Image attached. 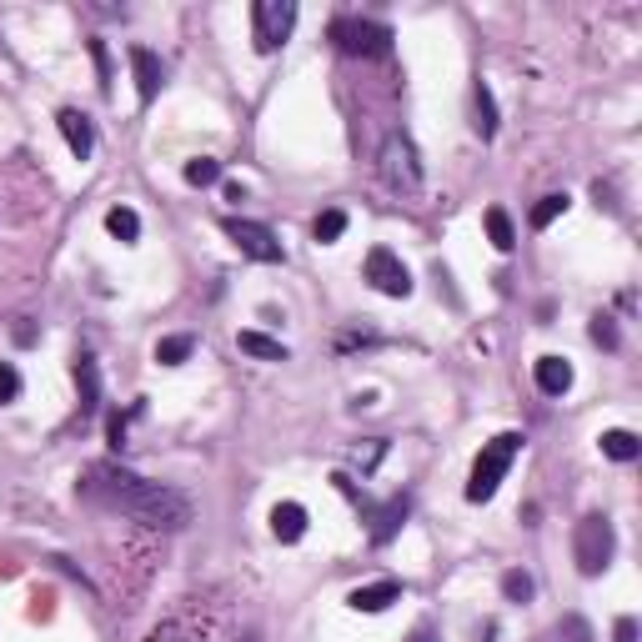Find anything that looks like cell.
I'll list each match as a JSON object with an SVG mask.
<instances>
[{"mask_svg": "<svg viewBox=\"0 0 642 642\" xmlns=\"http://www.w3.org/2000/svg\"><path fill=\"white\" fill-rule=\"evenodd\" d=\"M151 642H181V637H151Z\"/></svg>", "mask_w": 642, "mask_h": 642, "instance_id": "obj_32", "label": "cell"}, {"mask_svg": "<svg viewBox=\"0 0 642 642\" xmlns=\"http://www.w3.org/2000/svg\"><path fill=\"white\" fill-rule=\"evenodd\" d=\"M291 26H296V0H256L251 6V41H256L261 56L286 46Z\"/></svg>", "mask_w": 642, "mask_h": 642, "instance_id": "obj_4", "label": "cell"}, {"mask_svg": "<svg viewBox=\"0 0 642 642\" xmlns=\"http://www.w3.org/2000/svg\"><path fill=\"white\" fill-rule=\"evenodd\" d=\"M567 211V191H552V196H542L537 206H532V231H547L557 216Z\"/></svg>", "mask_w": 642, "mask_h": 642, "instance_id": "obj_21", "label": "cell"}, {"mask_svg": "<svg viewBox=\"0 0 642 642\" xmlns=\"http://www.w3.org/2000/svg\"><path fill=\"white\" fill-rule=\"evenodd\" d=\"M342 231H347V211H342V206H332V211H321V216H316V226H311V236H316L321 246H332V241H337Z\"/></svg>", "mask_w": 642, "mask_h": 642, "instance_id": "obj_20", "label": "cell"}, {"mask_svg": "<svg viewBox=\"0 0 642 642\" xmlns=\"http://www.w3.org/2000/svg\"><path fill=\"white\" fill-rule=\"evenodd\" d=\"M537 387L547 397H562L572 387V362L567 357H537Z\"/></svg>", "mask_w": 642, "mask_h": 642, "instance_id": "obj_14", "label": "cell"}, {"mask_svg": "<svg viewBox=\"0 0 642 642\" xmlns=\"http://www.w3.org/2000/svg\"><path fill=\"white\" fill-rule=\"evenodd\" d=\"M332 41H337L342 56H362V61L392 56V31L382 21H337L332 26Z\"/></svg>", "mask_w": 642, "mask_h": 642, "instance_id": "obj_5", "label": "cell"}, {"mask_svg": "<svg viewBox=\"0 0 642 642\" xmlns=\"http://www.w3.org/2000/svg\"><path fill=\"white\" fill-rule=\"evenodd\" d=\"M16 397H21V372L11 362H0V407L16 402Z\"/></svg>", "mask_w": 642, "mask_h": 642, "instance_id": "obj_26", "label": "cell"}, {"mask_svg": "<svg viewBox=\"0 0 642 642\" xmlns=\"http://www.w3.org/2000/svg\"><path fill=\"white\" fill-rule=\"evenodd\" d=\"M131 71H136V96H141V106H151V101L161 96L166 66L156 61V51H146V46H131Z\"/></svg>", "mask_w": 642, "mask_h": 642, "instance_id": "obj_9", "label": "cell"}, {"mask_svg": "<svg viewBox=\"0 0 642 642\" xmlns=\"http://www.w3.org/2000/svg\"><path fill=\"white\" fill-rule=\"evenodd\" d=\"M517 452H522V432H502V437H492V442L482 447L477 467H472L467 502H492V497H497V487H502V477L512 472V457H517Z\"/></svg>", "mask_w": 642, "mask_h": 642, "instance_id": "obj_2", "label": "cell"}, {"mask_svg": "<svg viewBox=\"0 0 642 642\" xmlns=\"http://www.w3.org/2000/svg\"><path fill=\"white\" fill-rule=\"evenodd\" d=\"M637 452H642V437H637V432H627V427L602 432V457H612V462H637Z\"/></svg>", "mask_w": 642, "mask_h": 642, "instance_id": "obj_17", "label": "cell"}, {"mask_svg": "<svg viewBox=\"0 0 642 642\" xmlns=\"http://www.w3.org/2000/svg\"><path fill=\"white\" fill-rule=\"evenodd\" d=\"M567 637H572V642H587V622H582V617H567Z\"/></svg>", "mask_w": 642, "mask_h": 642, "instance_id": "obj_30", "label": "cell"}, {"mask_svg": "<svg viewBox=\"0 0 642 642\" xmlns=\"http://www.w3.org/2000/svg\"><path fill=\"white\" fill-rule=\"evenodd\" d=\"M106 231H111L116 241H136V236H141V216H136L131 206H116V211L106 216Z\"/></svg>", "mask_w": 642, "mask_h": 642, "instance_id": "obj_22", "label": "cell"}, {"mask_svg": "<svg viewBox=\"0 0 642 642\" xmlns=\"http://www.w3.org/2000/svg\"><path fill=\"white\" fill-rule=\"evenodd\" d=\"M612 552H617V532H612V522H607L602 512L582 517V522H577V537H572L577 572H582V577H602V572H607V562H612Z\"/></svg>", "mask_w": 642, "mask_h": 642, "instance_id": "obj_3", "label": "cell"}, {"mask_svg": "<svg viewBox=\"0 0 642 642\" xmlns=\"http://www.w3.org/2000/svg\"><path fill=\"white\" fill-rule=\"evenodd\" d=\"M502 592H507V602H527V597H532V577L512 567V572L502 577Z\"/></svg>", "mask_w": 642, "mask_h": 642, "instance_id": "obj_25", "label": "cell"}, {"mask_svg": "<svg viewBox=\"0 0 642 642\" xmlns=\"http://www.w3.org/2000/svg\"><path fill=\"white\" fill-rule=\"evenodd\" d=\"M612 637H617V642H637V622H632V617H622V622L612 627Z\"/></svg>", "mask_w": 642, "mask_h": 642, "instance_id": "obj_28", "label": "cell"}, {"mask_svg": "<svg viewBox=\"0 0 642 642\" xmlns=\"http://www.w3.org/2000/svg\"><path fill=\"white\" fill-rule=\"evenodd\" d=\"M81 497L106 507V512H126V517H136L141 527H156V532H181L191 522V502L176 487L146 482V477L126 472L121 462H91L86 477H81Z\"/></svg>", "mask_w": 642, "mask_h": 642, "instance_id": "obj_1", "label": "cell"}, {"mask_svg": "<svg viewBox=\"0 0 642 642\" xmlns=\"http://www.w3.org/2000/svg\"><path fill=\"white\" fill-rule=\"evenodd\" d=\"M357 612H387L392 602H402V587L387 577V582H367V587H357L352 597H347Z\"/></svg>", "mask_w": 642, "mask_h": 642, "instance_id": "obj_12", "label": "cell"}, {"mask_svg": "<svg viewBox=\"0 0 642 642\" xmlns=\"http://www.w3.org/2000/svg\"><path fill=\"white\" fill-rule=\"evenodd\" d=\"M121 442H126V417L111 412V447H121Z\"/></svg>", "mask_w": 642, "mask_h": 642, "instance_id": "obj_29", "label": "cell"}, {"mask_svg": "<svg viewBox=\"0 0 642 642\" xmlns=\"http://www.w3.org/2000/svg\"><path fill=\"white\" fill-rule=\"evenodd\" d=\"M407 507H412L407 497H392V502L377 512V527H372V542H377V547H387V542L402 532V522H407Z\"/></svg>", "mask_w": 642, "mask_h": 642, "instance_id": "obj_15", "label": "cell"}, {"mask_svg": "<svg viewBox=\"0 0 642 642\" xmlns=\"http://www.w3.org/2000/svg\"><path fill=\"white\" fill-rule=\"evenodd\" d=\"M472 111H477V121H472V126H477V136H482V141H492V136H497V101H492L487 81H477V86H472Z\"/></svg>", "mask_w": 642, "mask_h": 642, "instance_id": "obj_16", "label": "cell"}, {"mask_svg": "<svg viewBox=\"0 0 642 642\" xmlns=\"http://www.w3.org/2000/svg\"><path fill=\"white\" fill-rule=\"evenodd\" d=\"M236 347H241L246 357H261V362H286V357H291L281 342H271V337H261V332H241Z\"/></svg>", "mask_w": 642, "mask_h": 642, "instance_id": "obj_18", "label": "cell"}, {"mask_svg": "<svg viewBox=\"0 0 642 642\" xmlns=\"http://www.w3.org/2000/svg\"><path fill=\"white\" fill-rule=\"evenodd\" d=\"M367 281L382 291V296H412V271L402 266V256L392 246H372L367 251Z\"/></svg>", "mask_w": 642, "mask_h": 642, "instance_id": "obj_8", "label": "cell"}, {"mask_svg": "<svg viewBox=\"0 0 642 642\" xmlns=\"http://www.w3.org/2000/svg\"><path fill=\"white\" fill-rule=\"evenodd\" d=\"M76 387H81V412L91 417V412L101 407V367H96V357H91V352H81V357H76Z\"/></svg>", "mask_w": 642, "mask_h": 642, "instance_id": "obj_13", "label": "cell"}, {"mask_svg": "<svg viewBox=\"0 0 642 642\" xmlns=\"http://www.w3.org/2000/svg\"><path fill=\"white\" fill-rule=\"evenodd\" d=\"M226 236H231V246H236L241 256H251V261H261V266H276V261H286V251H281L276 231H271V226H261V221H246V216H226Z\"/></svg>", "mask_w": 642, "mask_h": 642, "instance_id": "obj_7", "label": "cell"}, {"mask_svg": "<svg viewBox=\"0 0 642 642\" xmlns=\"http://www.w3.org/2000/svg\"><path fill=\"white\" fill-rule=\"evenodd\" d=\"M487 236H492V246H497V251H512V246H517L512 216H507L502 206H492V211H487Z\"/></svg>", "mask_w": 642, "mask_h": 642, "instance_id": "obj_19", "label": "cell"}, {"mask_svg": "<svg viewBox=\"0 0 642 642\" xmlns=\"http://www.w3.org/2000/svg\"><path fill=\"white\" fill-rule=\"evenodd\" d=\"M191 352H196L191 337H161V342H156V362H161V367H181Z\"/></svg>", "mask_w": 642, "mask_h": 642, "instance_id": "obj_23", "label": "cell"}, {"mask_svg": "<svg viewBox=\"0 0 642 642\" xmlns=\"http://www.w3.org/2000/svg\"><path fill=\"white\" fill-rule=\"evenodd\" d=\"M382 181L392 191H402V196L422 191V161H417V146L407 136H387V146H382Z\"/></svg>", "mask_w": 642, "mask_h": 642, "instance_id": "obj_6", "label": "cell"}, {"mask_svg": "<svg viewBox=\"0 0 642 642\" xmlns=\"http://www.w3.org/2000/svg\"><path fill=\"white\" fill-rule=\"evenodd\" d=\"M186 181H191V186H216V181H221V161H211V156L186 161Z\"/></svg>", "mask_w": 642, "mask_h": 642, "instance_id": "obj_24", "label": "cell"}, {"mask_svg": "<svg viewBox=\"0 0 642 642\" xmlns=\"http://www.w3.org/2000/svg\"><path fill=\"white\" fill-rule=\"evenodd\" d=\"M592 342H597V347H617V332H612V321H607V316H597V321H592Z\"/></svg>", "mask_w": 642, "mask_h": 642, "instance_id": "obj_27", "label": "cell"}, {"mask_svg": "<svg viewBox=\"0 0 642 642\" xmlns=\"http://www.w3.org/2000/svg\"><path fill=\"white\" fill-rule=\"evenodd\" d=\"M271 537L286 542V547L301 542V537H306V507H301V502H276V507H271Z\"/></svg>", "mask_w": 642, "mask_h": 642, "instance_id": "obj_11", "label": "cell"}, {"mask_svg": "<svg viewBox=\"0 0 642 642\" xmlns=\"http://www.w3.org/2000/svg\"><path fill=\"white\" fill-rule=\"evenodd\" d=\"M412 642H432V627H417V632H412Z\"/></svg>", "mask_w": 642, "mask_h": 642, "instance_id": "obj_31", "label": "cell"}, {"mask_svg": "<svg viewBox=\"0 0 642 642\" xmlns=\"http://www.w3.org/2000/svg\"><path fill=\"white\" fill-rule=\"evenodd\" d=\"M56 126H61V136H66V146H71V156H76V161H86V156L96 151V126H91V116H86V111L66 106V111L56 116Z\"/></svg>", "mask_w": 642, "mask_h": 642, "instance_id": "obj_10", "label": "cell"}]
</instances>
